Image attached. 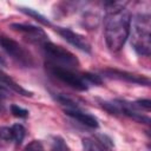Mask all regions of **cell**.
Masks as SVG:
<instances>
[{
	"label": "cell",
	"instance_id": "obj_22",
	"mask_svg": "<svg viewBox=\"0 0 151 151\" xmlns=\"http://www.w3.org/2000/svg\"><path fill=\"white\" fill-rule=\"evenodd\" d=\"M0 65H6V61L1 55H0Z\"/></svg>",
	"mask_w": 151,
	"mask_h": 151
},
{
	"label": "cell",
	"instance_id": "obj_2",
	"mask_svg": "<svg viewBox=\"0 0 151 151\" xmlns=\"http://www.w3.org/2000/svg\"><path fill=\"white\" fill-rule=\"evenodd\" d=\"M150 15L139 13L132 20V34L131 45L139 55H150L151 41H150Z\"/></svg>",
	"mask_w": 151,
	"mask_h": 151
},
{
	"label": "cell",
	"instance_id": "obj_5",
	"mask_svg": "<svg viewBox=\"0 0 151 151\" xmlns=\"http://www.w3.org/2000/svg\"><path fill=\"white\" fill-rule=\"evenodd\" d=\"M46 67H47L48 72L52 76H54L55 78H58L63 83L67 84L68 86L78 90V91H86L87 90L88 84L85 81V79L83 78L81 74H77L72 70L60 67V66H57V65H52L50 63L46 64Z\"/></svg>",
	"mask_w": 151,
	"mask_h": 151
},
{
	"label": "cell",
	"instance_id": "obj_12",
	"mask_svg": "<svg viewBox=\"0 0 151 151\" xmlns=\"http://www.w3.org/2000/svg\"><path fill=\"white\" fill-rule=\"evenodd\" d=\"M12 136H13V140L15 142V144H21V142L24 140L25 138V134H26V130L25 127L21 125V124H14L12 127Z\"/></svg>",
	"mask_w": 151,
	"mask_h": 151
},
{
	"label": "cell",
	"instance_id": "obj_18",
	"mask_svg": "<svg viewBox=\"0 0 151 151\" xmlns=\"http://www.w3.org/2000/svg\"><path fill=\"white\" fill-rule=\"evenodd\" d=\"M24 151H45V149L39 140H32L29 144L25 146Z\"/></svg>",
	"mask_w": 151,
	"mask_h": 151
},
{
	"label": "cell",
	"instance_id": "obj_3",
	"mask_svg": "<svg viewBox=\"0 0 151 151\" xmlns=\"http://www.w3.org/2000/svg\"><path fill=\"white\" fill-rule=\"evenodd\" d=\"M40 46L42 48L45 57L48 60L47 63H50L52 65L60 66V67H65L68 70L77 68L79 66V60L76 58V55L73 53H71L66 48L58 46L48 40L42 42Z\"/></svg>",
	"mask_w": 151,
	"mask_h": 151
},
{
	"label": "cell",
	"instance_id": "obj_15",
	"mask_svg": "<svg viewBox=\"0 0 151 151\" xmlns=\"http://www.w3.org/2000/svg\"><path fill=\"white\" fill-rule=\"evenodd\" d=\"M100 105L111 114H119V107L117 106L116 101H106V100H100Z\"/></svg>",
	"mask_w": 151,
	"mask_h": 151
},
{
	"label": "cell",
	"instance_id": "obj_9",
	"mask_svg": "<svg viewBox=\"0 0 151 151\" xmlns=\"http://www.w3.org/2000/svg\"><path fill=\"white\" fill-rule=\"evenodd\" d=\"M65 113L72 118H74L76 120L80 122L81 124L92 127V129H97L98 127V120L97 118H94L92 114L84 112L81 109H77V110H65Z\"/></svg>",
	"mask_w": 151,
	"mask_h": 151
},
{
	"label": "cell",
	"instance_id": "obj_13",
	"mask_svg": "<svg viewBox=\"0 0 151 151\" xmlns=\"http://www.w3.org/2000/svg\"><path fill=\"white\" fill-rule=\"evenodd\" d=\"M51 150L52 151H70V147L67 146L66 142L60 136H54L52 137Z\"/></svg>",
	"mask_w": 151,
	"mask_h": 151
},
{
	"label": "cell",
	"instance_id": "obj_14",
	"mask_svg": "<svg viewBox=\"0 0 151 151\" xmlns=\"http://www.w3.org/2000/svg\"><path fill=\"white\" fill-rule=\"evenodd\" d=\"M83 146H84L85 151H105V149L98 142H96L91 138H84Z\"/></svg>",
	"mask_w": 151,
	"mask_h": 151
},
{
	"label": "cell",
	"instance_id": "obj_16",
	"mask_svg": "<svg viewBox=\"0 0 151 151\" xmlns=\"http://www.w3.org/2000/svg\"><path fill=\"white\" fill-rule=\"evenodd\" d=\"M81 76H83V78L85 79V81H86L87 84H94V85H100V84H101V79H100V77L97 76V74L86 72V73H83Z\"/></svg>",
	"mask_w": 151,
	"mask_h": 151
},
{
	"label": "cell",
	"instance_id": "obj_19",
	"mask_svg": "<svg viewBox=\"0 0 151 151\" xmlns=\"http://www.w3.org/2000/svg\"><path fill=\"white\" fill-rule=\"evenodd\" d=\"M0 139H2V140H12L13 139L11 127H7V126L0 127Z\"/></svg>",
	"mask_w": 151,
	"mask_h": 151
},
{
	"label": "cell",
	"instance_id": "obj_21",
	"mask_svg": "<svg viewBox=\"0 0 151 151\" xmlns=\"http://www.w3.org/2000/svg\"><path fill=\"white\" fill-rule=\"evenodd\" d=\"M9 96V92L7 88H5L2 85H0V98H7Z\"/></svg>",
	"mask_w": 151,
	"mask_h": 151
},
{
	"label": "cell",
	"instance_id": "obj_11",
	"mask_svg": "<svg viewBox=\"0 0 151 151\" xmlns=\"http://www.w3.org/2000/svg\"><path fill=\"white\" fill-rule=\"evenodd\" d=\"M19 9H20L22 13H25V14H27V15L34 18V19H35L37 21H39L40 24H42V25H45V26H51V21H50L47 18H45L42 14L38 13L37 11H34V9H32V8H27V7H20Z\"/></svg>",
	"mask_w": 151,
	"mask_h": 151
},
{
	"label": "cell",
	"instance_id": "obj_7",
	"mask_svg": "<svg viewBox=\"0 0 151 151\" xmlns=\"http://www.w3.org/2000/svg\"><path fill=\"white\" fill-rule=\"evenodd\" d=\"M55 31L67 42H70L71 45H73L78 50H80L83 52H86V53H91V45L85 39V37H83L81 34H79V33H77V32H74L70 28H65V27H57Z\"/></svg>",
	"mask_w": 151,
	"mask_h": 151
},
{
	"label": "cell",
	"instance_id": "obj_8",
	"mask_svg": "<svg viewBox=\"0 0 151 151\" xmlns=\"http://www.w3.org/2000/svg\"><path fill=\"white\" fill-rule=\"evenodd\" d=\"M11 28H13L14 31L17 32H20L22 33L25 37L28 38L29 41L32 42H35V44H39L41 45L42 42L47 41L48 37L46 35V33L37 27V26H33V25H27V24H12L11 25Z\"/></svg>",
	"mask_w": 151,
	"mask_h": 151
},
{
	"label": "cell",
	"instance_id": "obj_17",
	"mask_svg": "<svg viewBox=\"0 0 151 151\" xmlns=\"http://www.w3.org/2000/svg\"><path fill=\"white\" fill-rule=\"evenodd\" d=\"M11 112L14 117H18V118H26L28 116V111L26 109H22L18 105H12L11 106Z\"/></svg>",
	"mask_w": 151,
	"mask_h": 151
},
{
	"label": "cell",
	"instance_id": "obj_6",
	"mask_svg": "<svg viewBox=\"0 0 151 151\" xmlns=\"http://www.w3.org/2000/svg\"><path fill=\"white\" fill-rule=\"evenodd\" d=\"M101 73L111 79H118V80H124L127 83H132V84H138V85H150V79L145 76H140V74H136V73H131V72H126V71H120V70H116V68H106L103 70Z\"/></svg>",
	"mask_w": 151,
	"mask_h": 151
},
{
	"label": "cell",
	"instance_id": "obj_4",
	"mask_svg": "<svg viewBox=\"0 0 151 151\" xmlns=\"http://www.w3.org/2000/svg\"><path fill=\"white\" fill-rule=\"evenodd\" d=\"M0 47L20 65L26 67H31L34 65V59L32 54L15 40L0 35Z\"/></svg>",
	"mask_w": 151,
	"mask_h": 151
},
{
	"label": "cell",
	"instance_id": "obj_10",
	"mask_svg": "<svg viewBox=\"0 0 151 151\" xmlns=\"http://www.w3.org/2000/svg\"><path fill=\"white\" fill-rule=\"evenodd\" d=\"M0 84H2V85H6L8 88H11V90H13L14 92H17V93H19V94H21V96H32V92H29L28 90H26V88H24L22 86H20L15 80H13L8 74H6L2 70H0Z\"/></svg>",
	"mask_w": 151,
	"mask_h": 151
},
{
	"label": "cell",
	"instance_id": "obj_20",
	"mask_svg": "<svg viewBox=\"0 0 151 151\" xmlns=\"http://www.w3.org/2000/svg\"><path fill=\"white\" fill-rule=\"evenodd\" d=\"M134 105L142 111V110H145V111H150V107H151V101L149 99H139L137 101H133Z\"/></svg>",
	"mask_w": 151,
	"mask_h": 151
},
{
	"label": "cell",
	"instance_id": "obj_1",
	"mask_svg": "<svg viewBox=\"0 0 151 151\" xmlns=\"http://www.w3.org/2000/svg\"><path fill=\"white\" fill-rule=\"evenodd\" d=\"M104 22L106 45L109 50L117 52L124 46L126 39L129 38L131 28V14L123 5L111 2L106 11Z\"/></svg>",
	"mask_w": 151,
	"mask_h": 151
}]
</instances>
